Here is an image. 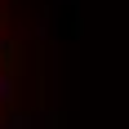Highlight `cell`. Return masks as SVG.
Returning a JSON list of instances; mask_svg holds the SVG:
<instances>
[{"label":"cell","mask_w":129,"mask_h":129,"mask_svg":"<svg viewBox=\"0 0 129 129\" xmlns=\"http://www.w3.org/2000/svg\"><path fill=\"white\" fill-rule=\"evenodd\" d=\"M0 58H13V45H9L5 36H0Z\"/></svg>","instance_id":"7a4b0ae2"},{"label":"cell","mask_w":129,"mask_h":129,"mask_svg":"<svg viewBox=\"0 0 129 129\" xmlns=\"http://www.w3.org/2000/svg\"><path fill=\"white\" fill-rule=\"evenodd\" d=\"M9 89H13V80H9V76H0V103H9Z\"/></svg>","instance_id":"6da1fadb"}]
</instances>
